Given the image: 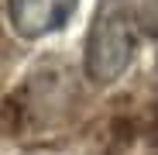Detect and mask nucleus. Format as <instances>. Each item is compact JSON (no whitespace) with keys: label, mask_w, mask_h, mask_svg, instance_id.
I'll list each match as a JSON object with an SVG mask.
<instances>
[{"label":"nucleus","mask_w":158,"mask_h":155,"mask_svg":"<svg viewBox=\"0 0 158 155\" xmlns=\"http://www.w3.org/2000/svg\"><path fill=\"white\" fill-rule=\"evenodd\" d=\"M155 148H158V114H155Z\"/></svg>","instance_id":"obj_1"}]
</instances>
